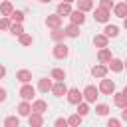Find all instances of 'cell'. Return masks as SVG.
Here are the masks:
<instances>
[{
	"label": "cell",
	"instance_id": "1",
	"mask_svg": "<svg viewBox=\"0 0 127 127\" xmlns=\"http://www.w3.org/2000/svg\"><path fill=\"white\" fill-rule=\"evenodd\" d=\"M52 54H54V58H58V60H65V58L69 56V48H67V44L62 40V42H56V44H54Z\"/></svg>",
	"mask_w": 127,
	"mask_h": 127
},
{
	"label": "cell",
	"instance_id": "2",
	"mask_svg": "<svg viewBox=\"0 0 127 127\" xmlns=\"http://www.w3.org/2000/svg\"><path fill=\"white\" fill-rule=\"evenodd\" d=\"M81 93H83V99L87 101V103H95L97 101V97H99V89L95 87V85H85L83 89H81Z\"/></svg>",
	"mask_w": 127,
	"mask_h": 127
},
{
	"label": "cell",
	"instance_id": "3",
	"mask_svg": "<svg viewBox=\"0 0 127 127\" xmlns=\"http://www.w3.org/2000/svg\"><path fill=\"white\" fill-rule=\"evenodd\" d=\"M93 18H95V22L107 24V22H109V18H111V10H107V8H101V6H97V8H93Z\"/></svg>",
	"mask_w": 127,
	"mask_h": 127
},
{
	"label": "cell",
	"instance_id": "4",
	"mask_svg": "<svg viewBox=\"0 0 127 127\" xmlns=\"http://www.w3.org/2000/svg\"><path fill=\"white\" fill-rule=\"evenodd\" d=\"M97 89H99V93H103V95H111V93L115 91V81H113V79H107V75H105V77H101Z\"/></svg>",
	"mask_w": 127,
	"mask_h": 127
},
{
	"label": "cell",
	"instance_id": "5",
	"mask_svg": "<svg viewBox=\"0 0 127 127\" xmlns=\"http://www.w3.org/2000/svg\"><path fill=\"white\" fill-rule=\"evenodd\" d=\"M52 93L56 97H64L67 93V85H65V79H54L52 83Z\"/></svg>",
	"mask_w": 127,
	"mask_h": 127
},
{
	"label": "cell",
	"instance_id": "6",
	"mask_svg": "<svg viewBox=\"0 0 127 127\" xmlns=\"http://www.w3.org/2000/svg\"><path fill=\"white\" fill-rule=\"evenodd\" d=\"M36 91H38V89H36V87L32 85V81H30V83H22V87H20V91H18V93H20V97H22V99L32 101V99H34V95H36Z\"/></svg>",
	"mask_w": 127,
	"mask_h": 127
},
{
	"label": "cell",
	"instance_id": "7",
	"mask_svg": "<svg viewBox=\"0 0 127 127\" xmlns=\"http://www.w3.org/2000/svg\"><path fill=\"white\" fill-rule=\"evenodd\" d=\"M65 97H67V101H69V103L77 105V103L83 99V93L79 91V87H67V93H65Z\"/></svg>",
	"mask_w": 127,
	"mask_h": 127
},
{
	"label": "cell",
	"instance_id": "8",
	"mask_svg": "<svg viewBox=\"0 0 127 127\" xmlns=\"http://www.w3.org/2000/svg\"><path fill=\"white\" fill-rule=\"evenodd\" d=\"M46 26H48L50 30H54V28H62V16H60L58 12L48 14V16H46Z\"/></svg>",
	"mask_w": 127,
	"mask_h": 127
},
{
	"label": "cell",
	"instance_id": "9",
	"mask_svg": "<svg viewBox=\"0 0 127 127\" xmlns=\"http://www.w3.org/2000/svg\"><path fill=\"white\" fill-rule=\"evenodd\" d=\"M69 22H73V24H77V26H81L83 22H85V12L83 10H77V8H73L71 12H69Z\"/></svg>",
	"mask_w": 127,
	"mask_h": 127
},
{
	"label": "cell",
	"instance_id": "10",
	"mask_svg": "<svg viewBox=\"0 0 127 127\" xmlns=\"http://www.w3.org/2000/svg\"><path fill=\"white\" fill-rule=\"evenodd\" d=\"M107 73H109V67H107V64H95V65L91 67V75H93V77H97V79L105 77Z\"/></svg>",
	"mask_w": 127,
	"mask_h": 127
},
{
	"label": "cell",
	"instance_id": "11",
	"mask_svg": "<svg viewBox=\"0 0 127 127\" xmlns=\"http://www.w3.org/2000/svg\"><path fill=\"white\" fill-rule=\"evenodd\" d=\"M107 67H109V71L119 73V71H123V69H125V64H123V60H119V58H115V56H113V58L109 60Z\"/></svg>",
	"mask_w": 127,
	"mask_h": 127
},
{
	"label": "cell",
	"instance_id": "12",
	"mask_svg": "<svg viewBox=\"0 0 127 127\" xmlns=\"http://www.w3.org/2000/svg\"><path fill=\"white\" fill-rule=\"evenodd\" d=\"M16 111H18V115H22V117H28V115L32 113V101H28V99H22V101L18 103Z\"/></svg>",
	"mask_w": 127,
	"mask_h": 127
},
{
	"label": "cell",
	"instance_id": "13",
	"mask_svg": "<svg viewBox=\"0 0 127 127\" xmlns=\"http://www.w3.org/2000/svg\"><path fill=\"white\" fill-rule=\"evenodd\" d=\"M28 123H30V127H42V125H44V113L32 111V113L28 115Z\"/></svg>",
	"mask_w": 127,
	"mask_h": 127
},
{
	"label": "cell",
	"instance_id": "14",
	"mask_svg": "<svg viewBox=\"0 0 127 127\" xmlns=\"http://www.w3.org/2000/svg\"><path fill=\"white\" fill-rule=\"evenodd\" d=\"M111 95H113V105H115V107H119V109L127 107V97L123 95V91H117V89H115Z\"/></svg>",
	"mask_w": 127,
	"mask_h": 127
},
{
	"label": "cell",
	"instance_id": "15",
	"mask_svg": "<svg viewBox=\"0 0 127 127\" xmlns=\"http://www.w3.org/2000/svg\"><path fill=\"white\" fill-rule=\"evenodd\" d=\"M52 77H40L38 79V91H42V93H48V91H52Z\"/></svg>",
	"mask_w": 127,
	"mask_h": 127
},
{
	"label": "cell",
	"instance_id": "16",
	"mask_svg": "<svg viewBox=\"0 0 127 127\" xmlns=\"http://www.w3.org/2000/svg\"><path fill=\"white\" fill-rule=\"evenodd\" d=\"M111 10H113V14H115L117 18L123 20V18L127 16V2H125V0H123V2H117V4H113Z\"/></svg>",
	"mask_w": 127,
	"mask_h": 127
},
{
	"label": "cell",
	"instance_id": "17",
	"mask_svg": "<svg viewBox=\"0 0 127 127\" xmlns=\"http://www.w3.org/2000/svg\"><path fill=\"white\" fill-rule=\"evenodd\" d=\"M64 32H65V36L67 38H79V26L77 24H73V22H69L67 26H64Z\"/></svg>",
	"mask_w": 127,
	"mask_h": 127
},
{
	"label": "cell",
	"instance_id": "18",
	"mask_svg": "<svg viewBox=\"0 0 127 127\" xmlns=\"http://www.w3.org/2000/svg\"><path fill=\"white\" fill-rule=\"evenodd\" d=\"M111 58H113V54H111L109 48H99V52H97V62L99 64H109Z\"/></svg>",
	"mask_w": 127,
	"mask_h": 127
},
{
	"label": "cell",
	"instance_id": "19",
	"mask_svg": "<svg viewBox=\"0 0 127 127\" xmlns=\"http://www.w3.org/2000/svg\"><path fill=\"white\" fill-rule=\"evenodd\" d=\"M71 10H73V8H71V2H64V0H62V2L58 4V8H56V12H58L62 18H64V16H69Z\"/></svg>",
	"mask_w": 127,
	"mask_h": 127
},
{
	"label": "cell",
	"instance_id": "20",
	"mask_svg": "<svg viewBox=\"0 0 127 127\" xmlns=\"http://www.w3.org/2000/svg\"><path fill=\"white\" fill-rule=\"evenodd\" d=\"M103 34L107 36V38H117L119 36V26L117 24H105V28H103Z\"/></svg>",
	"mask_w": 127,
	"mask_h": 127
},
{
	"label": "cell",
	"instance_id": "21",
	"mask_svg": "<svg viewBox=\"0 0 127 127\" xmlns=\"http://www.w3.org/2000/svg\"><path fill=\"white\" fill-rule=\"evenodd\" d=\"M93 46L95 48H107L109 46V38L105 34H95L93 36Z\"/></svg>",
	"mask_w": 127,
	"mask_h": 127
},
{
	"label": "cell",
	"instance_id": "22",
	"mask_svg": "<svg viewBox=\"0 0 127 127\" xmlns=\"http://www.w3.org/2000/svg\"><path fill=\"white\" fill-rule=\"evenodd\" d=\"M16 79L22 81V83H30L32 81V71L30 69H18L16 71Z\"/></svg>",
	"mask_w": 127,
	"mask_h": 127
},
{
	"label": "cell",
	"instance_id": "23",
	"mask_svg": "<svg viewBox=\"0 0 127 127\" xmlns=\"http://www.w3.org/2000/svg\"><path fill=\"white\" fill-rule=\"evenodd\" d=\"M32 111L46 113V111H48V101H44V99H34V101H32Z\"/></svg>",
	"mask_w": 127,
	"mask_h": 127
},
{
	"label": "cell",
	"instance_id": "24",
	"mask_svg": "<svg viewBox=\"0 0 127 127\" xmlns=\"http://www.w3.org/2000/svg\"><path fill=\"white\" fill-rule=\"evenodd\" d=\"M75 8L77 10H83V12H89L95 6H93V0H75Z\"/></svg>",
	"mask_w": 127,
	"mask_h": 127
},
{
	"label": "cell",
	"instance_id": "25",
	"mask_svg": "<svg viewBox=\"0 0 127 127\" xmlns=\"http://www.w3.org/2000/svg\"><path fill=\"white\" fill-rule=\"evenodd\" d=\"M50 36H52V40H54V42H62L64 38H67V36H65V32H64V28H54V30L50 32Z\"/></svg>",
	"mask_w": 127,
	"mask_h": 127
},
{
	"label": "cell",
	"instance_id": "26",
	"mask_svg": "<svg viewBox=\"0 0 127 127\" xmlns=\"http://www.w3.org/2000/svg\"><path fill=\"white\" fill-rule=\"evenodd\" d=\"M12 10H14V6H12L10 0H4V2L0 4V14H2V16H10Z\"/></svg>",
	"mask_w": 127,
	"mask_h": 127
},
{
	"label": "cell",
	"instance_id": "27",
	"mask_svg": "<svg viewBox=\"0 0 127 127\" xmlns=\"http://www.w3.org/2000/svg\"><path fill=\"white\" fill-rule=\"evenodd\" d=\"M18 42H20L22 46H32V44H34V38H32V34H28V32H22V34L18 36Z\"/></svg>",
	"mask_w": 127,
	"mask_h": 127
},
{
	"label": "cell",
	"instance_id": "28",
	"mask_svg": "<svg viewBox=\"0 0 127 127\" xmlns=\"http://www.w3.org/2000/svg\"><path fill=\"white\" fill-rule=\"evenodd\" d=\"M89 111H91V109H89V103H87L85 99H81V101L77 103V111H75V113H79L81 117H85V115H87Z\"/></svg>",
	"mask_w": 127,
	"mask_h": 127
},
{
	"label": "cell",
	"instance_id": "29",
	"mask_svg": "<svg viewBox=\"0 0 127 127\" xmlns=\"http://www.w3.org/2000/svg\"><path fill=\"white\" fill-rule=\"evenodd\" d=\"M12 36H20L22 32H24V26H22V22H12L10 24V30H8Z\"/></svg>",
	"mask_w": 127,
	"mask_h": 127
},
{
	"label": "cell",
	"instance_id": "30",
	"mask_svg": "<svg viewBox=\"0 0 127 127\" xmlns=\"http://www.w3.org/2000/svg\"><path fill=\"white\" fill-rule=\"evenodd\" d=\"M50 77H52V79H65V69H62V67H54V69L50 71Z\"/></svg>",
	"mask_w": 127,
	"mask_h": 127
},
{
	"label": "cell",
	"instance_id": "31",
	"mask_svg": "<svg viewBox=\"0 0 127 127\" xmlns=\"http://www.w3.org/2000/svg\"><path fill=\"white\" fill-rule=\"evenodd\" d=\"M4 125H6V127H18V125H20V117H16V115H8V117L4 119Z\"/></svg>",
	"mask_w": 127,
	"mask_h": 127
},
{
	"label": "cell",
	"instance_id": "32",
	"mask_svg": "<svg viewBox=\"0 0 127 127\" xmlns=\"http://www.w3.org/2000/svg\"><path fill=\"white\" fill-rule=\"evenodd\" d=\"M10 20L12 22H24V10H12V14H10Z\"/></svg>",
	"mask_w": 127,
	"mask_h": 127
},
{
	"label": "cell",
	"instance_id": "33",
	"mask_svg": "<svg viewBox=\"0 0 127 127\" xmlns=\"http://www.w3.org/2000/svg\"><path fill=\"white\" fill-rule=\"evenodd\" d=\"M81 119H83V117H81L79 113H73V115H69V117H67V125H71V127H77V125L81 123Z\"/></svg>",
	"mask_w": 127,
	"mask_h": 127
},
{
	"label": "cell",
	"instance_id": "34",
	"mask_svg": "<svg viewBox=\"0 0 127 127\" xmlns=\"http://www.w3.org/2000/svg\"><path fill=\"white\" fill-rule=\"evenodd\" d=\"M95 113L97 115H107L109 113V105L107 103H95Z\"/></svg>",
	"mask_w": 127,
	"mask_h": 127
},
{
	"label": "cell",
	"instance_id": "35",
	"mask_svg": "<svg viewBox=\"0 0 127 127\" xmlns=\"http://www.w3.org/2000/svg\"><path fill=\"white\" fill-rule=\"evenodd\" d=\"M10 24H12L10 16H0V30L8 32V30H10Z\"/></svg>",
	"mask_w": 127,
	"mask_h": 127
},
{
	"label": "cell",
	"instance_id": "36",
	"mask_svg": "<svg viewBox=\"0 0 127 127\" xmlns=\"http://www.w3.org/2000/svg\"><path fill=\"white\" fill-rule=\"evenodd\" d=\"M107 125H109V127H119V125H121V119H117V117H109V119H107Z\"/></svg>",
	"mask_w": 127,
	"mask_h": 127
},
{
	"label": "cell",
	"instance_id": "37",
	"mask_svg": "<svg viewBox=\"0 0 127 127\" xmlns=\"http://www.w3.org/2000/svg\"><path fill=\"white\" fill-rule=\"evenodd\" d=\"M99 6H101V8L111 10V8H113V0H99Z\"/></svg>",
	"mask_w": 127,
	"mask_h": 127
},
{
	"label": "cell",
	"instance_id": "38",
	"mask_svg": "<svg viewBox=\"0 0 127 127\" xmlns=\"http://www.w3.org/2000/svg\"><path fill=\"white\" fill-rule=\"evenodd\" d=\"M54 125H56V127H65V125H67V119H64V117H58V119L54 121Z\"/></svg>",
	"mask_w": 127,
	"mask_h": 127
},
{
	"label": "cell",
	"instance_id": "39",
	"mask_svg": "<svg viewBox=\"0 0 127 127\" xmlns=\"http://www.w3.org/2000/svg\"><path fill=\"white\" fill-rule=\"evenodd\" d=\"M6 97H8V91H6L4 87H0V103H4V101H6Z\"/></svg>",
	"mask_w": 127,
	"mask_h": 127
},
{
	"label": "cell",
	"instance_id": "40",
	"mask_svg": "<svg viewBox=\"0 0 127 127\" xmlns=\"http://www.w3.org/2000/svg\"><path fill=\"white\" fill-rule=\"evenodd\" d=\"M121 121H125V123H127V107H123V109H121Z\"/></svg>",
	"mask_w": 127,
	"mask_h": 127
},
{
	"label": "cell",
	"instance_id": "41",
	"mask_svg": "<svg viewBox=\"0 0 127 127\" xmlns=\"http://www.w3.org/2000/svg\"><path fill=\"white\" fill-rule=\"evenodd\" d=\"M4 75H6V67H4V65H2V64H0V79H2V77H4Z\"/></svg>",
	"mask_w": 127,
	"mask_h": 127
},
{
	"label": "cell",
	"instance_id": "42",
	"mask_svg": "<svg viewBox=\"0 0 127 127\" xmlns=\"http://www.w3.org/2000/svg\"><path fill=\"white\" fill-rule=\"evenodd\" d=\"M123 28H125V30H127V16H125V18H123Z\"/></svg>",
	"mask_w": 127,
	"mask_h": 127
},
{
	"label": "cell",
	"instance_id": "43",
	"mask_svg": "<svg viewBox=\"0 0 127 127\" xmlns=\"http://www.w3.org/2000/svg\"><path fill=\"white\" fill-rule=\"evenodd\" d=\"M38 2H42V4H50L52 0H38Z\"/></svg>",
	"mask_w": 127,
	"mask_h": 127
},
{
	"label": "cell",
	"instance_id": "44",
	"mask_svg": "<svg viewBox=\"0 0 127 127\" xmlns=\"http://www.w3.org/2000/svg\"><path fill=\"white\" fill-rule=\"evenodd\" d=\"M123 95H125V97H127V85H125V87H123Z\"/></svg>",
	"mask_w": 127,
	"mask_h": 127
},
{
	"label": "cell",
	"instance_id": "45",
	"mask_svg": "<svg viewBox=\"0 0 127 127\" xmlns=\"http://www.w3.org/2000/svg\"><path fill=\"white\" fill-rule=\"evenodd\" d=\"M123 64H125V69H127V60H125V62H123Z\"/></svg>",
	"mask_w": 127,
	"mask_h": 127
},
{
	"label": "cell",
	"instance_id": "46",
	"mask_svg": "<svg viewBox=\"0 0 127 127\" xmlns=\"http://www.w3.org/2000/svg\"><path fill=\"white\" fill-rule=\"evenodd\" d=\"M64 2H75V0H64Z\"/></svg>",
	"mask_w": 127,
	"mask_h": 127
},
{
	"label": "cell",
	"instance_id": "47",
	"mask_svg": "<svg viewBox=\"0 0 127 127\" xmlns=\"http://www.w3.org/2000/svg\"><path fill=\"white\" fill-rule=\"evenodd\" d=\"M125 2H127V0H125Z\"/></svg>",
	"mask_w": 127,
	"mask_h": 127
}]
</instances>
